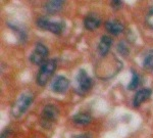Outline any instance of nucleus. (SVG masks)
<instances>
[{
  "mask_svg": "<svg viewBox=\"0 0 153 138\" xmlns=\"http://www.w3.org/2000/svg\"><path fill=\"white\" fill-rule=\"evenodd\" d=\"M56 70V60H48L41 66L40 71L37 76V83L40 86H45L50 80L53 73Z\"/></svg>",
  "mask_w": 153,
  "mask_h": 138,
  "instance_id": "f257e3e1",
  "label": "nucleus"
},
{
  "mask_svg": "<svg viewBox=\"0 0 153 138\" xmlns=\"http://www.w3.org/2000/svg\"><path fill=\"white\" fill-rule=\"evenodd\" d=\"M32 101H33V96L30 94V93H24V94H22L19 97V99L16 101V103L13 104V107H12V110H11L12 115L16 118L21 117L29 108Z\"/></svg>",
  "mask_w": 153,
  "mask_h": 138,
  "instance_id": "f03ea898",
  "label": "nucleus"
},
{
  "mask_svg": "<svg viewBox=\"0 0 153 138\" xmlns=\"http://www.w3.org/2000/svg\"><path fill=\"white\" fill-rule=\"evenodd\" d=\"M76 91L78 93H85L91 89L93 84L92 79L88 76V74L86 73L85 70H80L76 75Z\"/></svg>",
  "mask_w": 153,
  "mask_h": 138,
  "instance_id": "7ed1b4c3",
  "label": "nucleus"
},
{
  "mask_svg": "<svg viewBox=\"0 0 153 138\" xmlns=\"http://www.w3.org/2000/svg\"><path fill=\"white\" fill-rule=\"evenodd\" d=\"M58 110L52 104H47L43 108L41 115V124L42 126L49 128L57 119Z\"/></svg>",
  "mask_w": 153,
  "mask_h": 138,
  "instance_id": "20e7f679",
  "label": "nucleus"
},
{
  "mask_svg": "<svg viewBox=\"0 0 153 138\" xmlns=\"http://www.w3.org/2000/svg\"><path fill=\"white\" fill-rule=\"evenodd\" d=\"M47 56H48V48L44 44L38 43L36 45L35 49H34V51L32 52L31 56H30V60L34 65L42 66L47 60H46Z\"/></svg>",
  "mask_w": 153,
  "mask_h": 138,
  "instance_id": "39448f33",
  "label": "nucleus"
},
{
  "mask_svg": "<svg viewBox=\"0 0 153 138\" xmlns=\"http://www.w3.org/2000/svg\"><path fill=\"white\" fill-rule=\"evenodd\" d=\"M37 25L42 30L50 31L57 35L62 33L63 28H65V24L62 22H50L46 18H40L37 21Z\"/></svg>",
  "mask_w": 153,
  "mask_h": 138,
  "instance_id": "423d86ee",
  "label": "nucleus"
},
{
  "mask_svg": "<svg viewBox=\"0 0 153 138\" xmlns=\"http://www.w3.org/2000/svg\"><path fill=\"white\" fill-rule=\"evenodd\" d=\"M70 87V81L65 76H57L51 83V90L55 93H65Z\"/></svg>",
  "mask_w": 153,
  "mask_h": 138,
  "instance_id": "0eeeda50",
  "label": "nucleus"
},
{
  "mask_svg": "<svg viewBox=\"0 0 153 138\" xmlns=\"http://www.w3.org/2000/svg\"><path fill=\"white\" fill-rule=\"evenodd\" d=\"M152 94V90L149 89V88H143V89L139 90L137 93H136L134 100H133V105L135 107H138L142 104L145 100H147L148 98L151 96Z\"/></svg>",
  "mask_w": 153,
  "mask_h": 138,
  "instance_id": "6e6552de",
  "label": "nucleus"
},
{
  "mask_svg": "<svg viewBox=\"0 0 153 138\" xmlns=\"http://www.w3.org/2000/svg\"><path fill=\"white\" fill-rule=\"evenodd\" d=\"M100 24H101L100 19L98 18L96 14H93V13L89 14V16H86L85 19H84V26H85V28L89 31L96 30V29L100 26Z\"/></svg>",
  "mask_w": 153,
  "mask_h": 138,
  "instance_id": "1a4fd4ad",
  "label": "nucleus"
},
{
  "mask_svg": "<svg viewBox=\"0 0 153 138\" xmlns=\"http://www.w3.org/2000/svg\"><path fill=\"white\" fill-rule=\"evenodd\" d=\"M112 45V39L109 36L104 35L101 38L99 45H98V52L101 56H105L108 53L110 47Z\"/></svg>",
  "mask_w": 153,
  "mask_h": 138,
  "instance_id": "9d476101",
  "label": "nucleus"
},
{
  "mask_svg": "<svg viewBox=\"0 0 153 138\" xmlns=\"http://www.w3.org/2000/svg\"><path fill=\"white\" fill-rule=\"evenodd\" d=\"M105 28L110 34H113V35H118V34L122 33V32L124 31V25L120 23V22H118V21L110 19V21H107L105 23Z\"/></svg>",
  "mask_w": 153,
  "mask_h": 138,
  "instance_id": "9b49d317",
  "label": "nucleus"
},
{
  "mask_svg": "<svg viewBox=\"0 0 153 138\" xmlns=\"http://www.w3.org/2000/svg\"><path fill=\"white\" fill-rule=\"evenodd\" d=\"M63 3H65V1H62V0H52V1H48L45 4V8L48 13L54 14L61 10Z\"/></svg>",
  "mask_w": 153,
  "mask_h": 138,
  "instance_id": "f8f14e48",
  "label": "nucleus"
},
{
  "mask_svg": "<svg viewBox=\"0 0 153 138\" xmlns=\"http://www.w3.org/2000/svg\"><path fill=\"white\" fill-rule=\"evenodd\" d=\"M74 122L78 125H88L91 122V117L90 115L86 114V113H79L74 116Z\"/></svg>",
  "mask_w": 153,
  "mask_h": 138,
  "instance_id": "ddd939ff",
  "label": "nucleus"
},
{
  "mask_svg": "<svg viewBox=\"0 0 153 138\" xmlns=\"http://www.w3.org/2000/svg\"><path fill=\"white\" fill-rule=\"evenodd\" d=\"M143 66L147 70H153V50L149 51L143 61Z\"/></svg>",
  "mask_w": 153,
  "mask_h": 138,
  "instance_id": "4468645a",
  "label": "nucleus"
},
{
  "mask_svg": "<svg viewBox=\"0 0 153 138\" xmlns=\"http://www.w3.org/2000/svg\"><path fill=\"white\" fill-rule=\"evenodd\" d=\"M140 82V78L139 75L135 72V71H132V80H131L129 86H128V89L129 90H134L137 88V86L139 85Z\"/></svg>",
  "mask_w": 153,
  "mask_h": 138,
  "instance_id": "2eb2a0df",
  "label": "nucleus"
},
{
  "mask_svg": "<svg viewBox=\"0 0 153 138\" xmlns=\"http://www.w3.org/2000/svg\"><path fill=\"white\" fill-rule=\"evenodd\" d=\"M117 51L124 56H127L128 54H129V47H128L126 42L120 41V42L117 44Z\"/></svg>",
  "mask_w": 153,
  "mask_h": 138,
  "instance_id": "dca6fc26",
  "label": "nucleus"
},
{
  "mask_svg": "<svg viewBox=\"0 0 153 138\" xmlns=\"http://www.w3.org/2000/svg\"><path fill=\"white\" fill-rule=\"evenodd\" d=\"M146 24L149 28L153 29V6L150 7V9L146 14Z\"/></svg>",
  "mask_w": 153,
  "mask_h": 138,
  "instance_id": "f3484780",
  "label": "nucleus"
},
{
  "mask_svg": "<svg viewBox=\"0 0 153 138\" xmlns=\"http://www.w3.org/2000/svg\"><path fill=\"white\" fill-rule=\"evenodd\" d=\"M111 5L113 6V8L117 9L122 5V1H120V0H117V1H111Z\"/></svg>",
  "mask_w": 153,
  "mask_h": 138,
  "instance_id": "a211bd4d",
  "label": "nucleus"
},
{
  "mask_svg": "<svg viewBox=\"0 0 153 138\" xmlns=\"http://www.w3.org/2000/svg\"><path fill=\"white\" fill-rule=\"evenodd\" d=\"M73 138H91V136L87 133H85V134H80V135H76V136H74Z\"/></svg>",
  "mask_w": 153,
  "mask_h": 138,
  "instance_id": "6ab92c4d",
  "label": "nucleus"
},
{
  "mask_svg": "<svg viewBox=\"0 0 153 138\" xmlns=\"http://www.w3.org/2000/svg\"><path fill=\"white\" fill-rule=\"evenodd\" d=\"M6 135H7V131H4L3 133H2L1 138H6Z\"/></svg>",
  "mask_w": 153,
  "mask_h": 138,
  "instance_id": "aec40b11",
  "label": "nucleus"
}]
</instances>
